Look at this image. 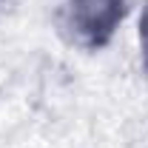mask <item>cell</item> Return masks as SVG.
Returning a JSON list of instances; mask_svg holds the SVG:
<instances>
[{
  "label": "cell",
  "instance_id": "obj_1",
  "mask_svg": "<svg viewBox=\"0 0 148 148\" xmlns=\"http://www.w3.org/2000/svg\"><path fill=\"white\" fill-rule=\"evenodd\" d=\"M131 0H60L54 9L57 34L83 51L106 49L128 17Z\"/></svg>",
  "mask_w": 148,
  "mask_h": 148
},
{
  "label": "cell",
  "instance_id": "obj_2",
  "mask_svg": "<svg viewBox=\"0 0 148 148\" xmlns=\"http://www.w3.org/2000/svg\"><path fill=\"white\" fill-rule=\"evenodd\" d=\"M137 46H140V57L148 66V0L140 6V14H137Z\"/></svg>",
  "mask_w": 148,
  "mask_h": 148
},
{
  "label": "cell",
  "instance_id": "obj_3",
  "mask_svg": "<svg viewBox=\"0 0 148 148\" xmlns=\"http://www.w3.org/2000/svg\"><path fill=\"white\" fill-rule=\"evenodd\" d=\"M6 3H9V0H0V12H3V9H6Z\"/></svg>",
  "mask_w": 148,
  "mask_h": 148
}]
</instances>
